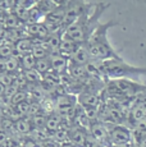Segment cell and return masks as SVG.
<instances>
[{
  "label": "cell",
  "instance_id": "obj_1",
  "mask_svg": "<svg viewBox=\"0 0 146 147\" xmlns=\"http://www.w3.org/2000/svg\"><path fill=\"white\" fill-rule=\"evenodd\" d=\"M109 3H96L94 4L90 12H86L81 17H78L72 24L64 30L63 37L77 42V44H86L90 36L95 31V28L99 26L100 18L106 9L109 8Z\"/></svg>",
  "mask_w": 146,
  "mask_h": 147
},
{
  "label": "cell",
  "instance_id": "obj_2",
  "mask_svg": "<svg viewBox=\"0 0 146 147\" xmlns=\"http://www.w3.org/2000/svg\"><path fill=\"white\" fill-rule=\"evenodd\" d=\"M118 26L117 21H109L105 23H99V26L95 28L92 35L86 42L90 58L92 60H106V59H119L120 56L113 49L110 42L108 40V31L109 28Z\"/></svg>",
  "mask_w": 146,
  "mask_h": 147
},
{
  "label": "cell",
  "instance_id": "obj_3",
  "mask_svg": "<svg viewBox=\"0 0 146 147\" xmlns=\"http://www.w3.org/2000/svg\"><path fill=\"white\" fill-rule=\"evenodd\" d=\"M103 76L108 80H120V78H135L139 76H146V68L133 67L126 63L123 58L119 59H106L100 61Z\"/></svg>",
  "mask_w": 146,
  "mask_h": 147
},
{
  "label": "cell",
  "instance_id": "obj_4",
  "mask_svg": "<svg viewBox=\"0 0 146 147\" xmlns=\"http://www.w3.org/2000/svg\"><path fill=\"white\" fill-rule=\"evenodd\" d=\"M106 127H108L109 146H131L135 143L132 129L128 127L112 123H106Z\"/></svg>",
  "mask_w": 146,
  "mask_h": 147
},
{
  "label": "cell",
  "instance_id": "obj_5",
  "mask_svg": "<svg viewBox=\"0 0 146 147\" xmlns=\"http://www.w3.org/2000/svg\"><path fill=\"white\" fill-rule=\"evenodd\" d=\"M94 4L92 3H87L86 0H67L64 4V22L63 27L66 30L69 24H72L78 17H81L86 12H90L92 9Z\"/></svg>",
  "mask_w": 146,
  "mask_h": 147
},
{
  "label": "cell",
  "instance_id": "obj_6",
  "mask_svg": "<svg viewBox=\"0 0 146 147\" xmlns=\"http://www.w3.org/2000/svg\"><path fill=\"white\" fill-rule=\"evenodd\" d=\"M89 131L80 125H72L68 128V140L76 147H86L89 140Z\"/></svg>",
  "mask_w": 146,
  "mask_h": 147
},
{
  "label": "cell",
  "instance_id": "obj_7",
  "mask_svg": "<svg viewBox=\"0 0 146 147\" xmlns=\"http://www.w3.org/2000/svg\"><path fill=\"white\" fill-rule=\"evenodd\" d=\"M90 60H91V58H90L87 46H86V44H81L78 49L68 59V64H71V65H86Z\"/></svg>",
  "mask_w": 146,
  "mask_h": 147
},
{
  "label": "cell",
  "instance_id": "obj_8",
  "mask_svg": "<svg viewBox=\"0 0 146 147\" xmlns=\"http://www.w3.org/2000/svg\"><path fill=\"white\" fill-rule=\"evenodd\" d=\"M24 32L28 37H35V38H41V40H45V38L49 36L50 31L43 22H37V23H31V24H26L24 27Z\"/></svg>",
  "mask_w": 146,
  "mask_h": 147
},
{
  "label": "cell",
  "instance_id": "obj_9",
  "mask_svg": "<svg viewBox=\"0 0 146 147\" xmlns=\"http://www.w3.org/2000/svg\"><path fill=\"white\" fill-rule=\"evenodd\" d=\"M49 60H50L51 70L58 73V74H63V73H66L67 69H68V58L60 55L59 53L49 55Z\"/></svg>",
  "mask_w": 146,
  "mask_h": 147
},
{
  "label": "cell",
  "instance_id": "obj_10",
  "mask_svg": "<svg viewBox=\"0 0 146 147\" xmlns=\"http://www.w3.org/2000/svg\"><path fill=\"white\" fill-rule=\"evenodd\" d=\"M59 128H64V119L58 114L57 111L53 113L50 115H46V124H45V129L50 133H54Z\"/></svg>",
  "mask_w": 146,
  "mask_h": 147
},
{
  "label": "cell",
  "instance_id": "obj_11",
  "mask_svg": "<svg viewBox=\"0 0 146 147\" xmlns=\"http://www.w3.org/2000/svg\"><path fill=\"white\" fill-rule=\"evenodd\" d=\"M80 45L81 44H77V42L69 40V38L63 37L62 38V41H60V45H59V54L69 59L72 56V54L78 49Z\"/></svg>",
  "mask_w": 146,
  "mask_h": 147
},
{
  "label": "cell",
  "instance_id": "obj_12",
  "mask_svg": "<svg viewBox=\"0 0 146 147\" xmlns=\"http://www.w3.org/2000/svg\"><path fill=\"white\" fill-rule=\"evenodd\" d=\"M14 129L18 136H28L32 131V124L28 117H23L14 121Z\"/></svg>",
  "mask_w": 146,
  "mask_h": 147
},
{
  "label": "cell",
  "instance_id": "obj_13",
  "mask_svg": "<svg viewBox=\"0 0 146 147\" xmlns=\"http://www.w3.org/2000/svg\"><path fill=\"white\" fill-rule=\"evenodd\" d=\"M32 41H31V38L28 36H26V37H22L21 40H18L14 44V54L18 56H22L24 55V54H30L31 50H32Z\"/></svg>",
  "mask_w": 146,
  "mask_h": 147
},
{
  "label": "cell",
  "instance_id": "obj_14",
  "mask_svg": "<svg viewBox=\"0 0 146 147\" xmlns=\"http://www.w3.org/2000/svg\"><path fill=\"white\" fill-rule=\"evenodd\" d=\"M19 58H21V56L14 54V55L4 59L5 72L7 73H18L19 70H21V61H19Z\"/></svg>",
  "mask_w": 146,
  "mask_h": 147
},
{
  "label": "cell",
  "instance_id": "obj_15",
  "mask_svg": "<svg viewBox=\"0 0 146 147\" xmlns=\"http://www.w3.org/2000/svg\"><path fill=\"white\" fill-rule=\"evenodd\" d=\"M22 74H23V77L26 78L27 83H31V84H37L41 82V80H43V76H41L36 69L22 70Z\"/></svg>",
  "mask_w": 146,
  "mask_h": 147
},
{
  "label": "cell",
  "instance_id": "obj_16",
  "mask_svg": "<svg viewBox=\"0 0 146 147\" xmlns=\"http://www.w3.org/2000/svg\"><path fill=\"white\" fill-rule=\"evenodd\" d=\"M41 76H45L47 72L51 70V67H50V60H49V56L46 58H43V59H37L35 63V68Z\"/></svg>",
  "mask_w": 146,
  "mask_h": 147
},
{
  "label": "cell",
  "instance_id": "obj_17",
  "mask_svg": "<svg viewBox=\"0 0 146 147\" xmlns=\"http://www.w3.org/2000/svg\"><path fill=\"white\" fill-rule=\"evenodd\" d=\"M14 45L12 42L8 41H3L0 42V59H7L9 56L14 55Z\"/></svg>",
  "mask_w": 146,
  "mask_h": 147
},
{
  "label": "cell",
  "instance_id": "obj_18",
  "mask_svg": "<svg viewBox=\"0 0 146 147\" xmlns=\"http://www.w3.org/2000/svg\"><path fill=\"white\" fill-rule=\"evenodd\" d=\"M35 7L43 13V16L45 17L47 13H50L53 9H54L57 5L51 1V0H37L35 3Z\"/></svg>",
  "mask_w": 146,
  "mask_h": 147
},
{
  "label": "cell",
  "instance_id": "obj_19",
  "mask_svg": "<svg viewBox=\"0 0 146 147\" xmlns=\"http://www.w3.org/2000/svg\"><path fill=\"white\" fill-rule=\"evenodd\" d=\"M19 61H21V69L22 70H28V69H33L35 68V63L36 59L32 56V54H24L19 58Z\"/></svg>",
  "mask_w": 146,
  "mask_h": 147
},
{
  "label": "cell",
  "instance_id": "obj_20",
  "mask_svg": "<svg viewBox=\"0 0 146 147\" xmlns=\"http://www.w3.org/2000/svg\"><path fill=\"white\" fill-rule=\"evenodd\" d=\"M50 138L51 140H54L57 143H64V142H68V129L66 128H59L58 131H55L54 133H51L50 136Z\"/></svg>",
  "mask_w": 146,
  "mask_h": 147
},
{
  "label": "cell",
  "instance_id": "obj_21",
  "mask_svg": "<svg viewBox=\"0 0 146 147\" xmlns=\"http://www.w3.org/2000/svg\"><path fill=\"white\" fill-rule=\"evenodd\" d=\"M26 100H28V94H27L24 90H18V91L13 95V97L10 98V105L16 106V105H18V104L23 102V101H26Z\"/></svg>",
  "mask_w": 146,
  "mask_h": 147
},
{
  "label": "cell",
  "instance_id": "obj_22",
  "mask_svg": "<svg viewBox=\"0 0 146 147\" xmlns=\"http://www.w3.org/2000/svg\"><path fill=\"white\" fill-rule=\"evenodd\" d=\"M31 54H32V56L37 60V59H43V58H46V56H49V53H47L46 47L44 46V45H40V46H33L32 50H31Z\"/></svg>",
  "mask_w": 146,
  "mask_h": 147
},
{
  "label": "cell",
  "instance_id": "obj_23",
  "mask_svg": "<svg viewBox=\"0 0 146 147\" xmlns=\"http://www.w3.org/2000/svg\"><path fill=\"white\" fill-rule=\"evenodd\" d=\"M16 76L17 73H1L0 74V83L4 84L5 87L10 86V84H13V82L16 80Z\"/></svg>",
  "mask_w": 146,
  "mask_h": 147
},
{
  "label": "cell",
  "instance_id": "obj_24",
  "mask_svg": "<svg viewBox=\"0 0 146 147\" xmlns=\"http://www.w3.org/2000/svg\"><path fill=\"white\" fill-rule=\"evenodd\" d=\"M18 91V88L14 86V84H10V86H8V87H5V91H4V97L5 98H8V100L10 101V98L13 97V95L16 94V92Z\"/></svg>",
  "mask_w": 146,
  "mask_h": 147
},
{
  "label": "cell",
  "instance_id": "obj_25",
  "mask_svg": "<svg viewBox=\"0 0 146 147\" xmlns=\"http://www.w3.org/2000/svg\"><path fill=\"white\" fill-rule=\"evenodd\" d=\"M13 7H14L13 0H0V9H1V10L12 9Z\"/></svg>",
  "mask_w": 146,
  "mask_h": 147
},
{
  "label": "cell",
  "instance_id": "obj_26",
  "mask_svg": "<svg viewBox=\"0 0 146 147\" xmlns=\"http://www.w3.org/2000/svg\"><path fill=\"white\" fill-rule=\"evenodd\" d=\"M43 147H59V143H57L54 140H51V138H49V140L43 142Z\"/></svg>",
  "mask_w": 146,
  "mask_h": 147
},
{
  "label": "cell",
  "instance_id": "obj_27",
  "mask_svg": "<svg viewBox=\"0 0 146 147\" xmlns=\"http://www.w3.org/2000/svg\"><path fill=\"white\" fill-rule=\"evenodd\" d=\"M8 137H9V136H8L7 133H5V132L0 131V145H3V143H4V141L7 140Z\"/></svg>",
  "mask_w": 146,
  "mask_h": 147
},
{
  "label": "cell",
  "instance_id": "obj_28",
  "mask_svg": "<svg viewBox=\"0 0 146 147\" xmlns=\"http://www.w3.org/2000/svg\"><path fill=\"white\" fill-rule=\"evenodd\" d=\"M59 147H76L74 145H73L72 142H64V143H60V145H59Z\"/></svg>",
  "mask_w": 146,
  "mask_h": 147
},
{
  "label": "cell",
  "instance_id": "obj_29",
  "mask_svg": "<svg viewBox=\"0 0 146 147\" xmlns=\"http://www.w3.org/2000/svg\"><path fill=\"white\" fill-rule=\"evenodd\" d=\"M51 1L54 3L55 5H63V4H66L67 0H51Z\"/></svg>",
  "mask_w": 146,
  "mask_h": 147
},
{
  "label": "cell",
  "instance_id": "obj_30",
  "mask_svg": "<svg viewBox=\"0 0 146 147\" xmlns=\"http://www.w3.org/2000/svg\"><path fill=\"white\" fill-rule=\"evenodd\" d=\"M4 91H5V86H4V84L0 83V97H1V96L4 95Z\"/></svg>",
  "mask_w": 146,
  "mask_h": 147
}]
</instances>
